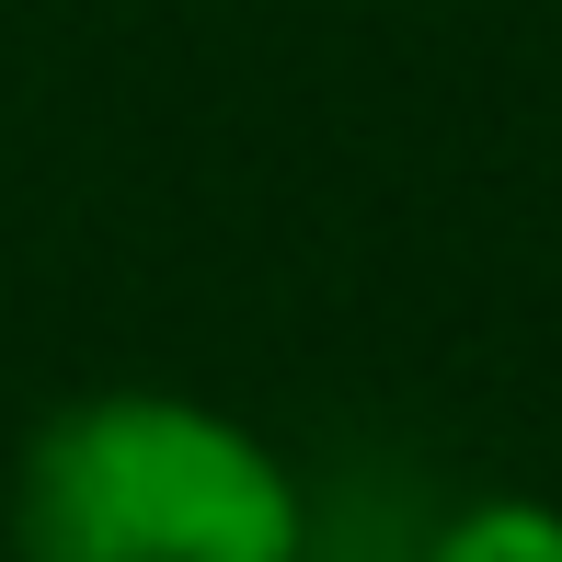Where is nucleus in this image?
I'll list each match as a JSON object with an SVG mask.
<instances>
[{
	"label": "nucleus",
	"mask_w": 562,
	"mask_h": 562,
	"mask_svg": "<svg viewBox=\"0 0 562 562\" xmlns=\"http://www.w3.org/2000/svg\"><path fill=\"white\" fill-rule=\"evenodd\" d=\"M12 540L23 562H299V494L241 425L104 391L23 448Z\"/></svg>",
	"instance_id": "f257e3e1"
},
{
	"label": "nucleus",
	"mask_w": 562,
	"mask_h": 562,
	"mask_svg": "<svg viewBox=\"0 0 562 562\" xmlns=\"http://www.w3.org/2000/svg\"><path fill=\"white\" fill-rule=\"evenodd\" d=\"M425 562H562V517L551 505H471V517H448L437 528V551Z\"/></svg>",
	"instance_id": "f03ea898"
}]
</instances>
